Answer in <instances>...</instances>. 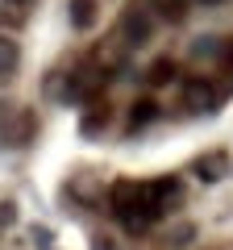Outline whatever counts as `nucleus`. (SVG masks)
<instances>
[{"label": "nucleus", "instance_id": "obj_9", "mask_svg": "<svg viewBox=\"0 0 233 250\" xmlns=\"http://www.w3.org/2000/svg\"><path fill=\"white\" fill-rule=\"evenodd\" d=\"M92 21H96V0H71V25L92 29Z\"/></svg>", "mask_w": 233, "mask_h": 250}, {"label": "nucleus", "instance_id": "obj_8", "mask_svg": "<svg viewBox=\"0 0 233 250\" xmlns=\"http://www.w3.org/2000/svg\"><path fill=\"white\" fill-rule=\"evenodd\" d=\"M162 242H167V250H188L192 242H196V225H192V221H179V225H171V229L162 233Z\"/></svg>", "mask_w": 233, "mask_h": 250}, {"label": "nucleus", "instance_id": "obj_15", "mask_svg": "<svg viewBox=\"0 0 233 250\" xmlns=\"http://www.w3.org/2000/svg\"><path fill=\"white\" fill-rule=\"evenodd\" d=\"M229 71H233V46H229Z\"/></svg>", "mask_w": 233, "mask_h": 250}, {"label": "nucleus", "instance_id": "obj_10", "mask_svg": "<svg viewBox=\"0 0 233 250\" xmlns=\"http://www.w3.org/2000/svg\"><path fill=\"white\" fill-rule=\"evenodd\" d=\"M188 108L192 113L213 108V88H208V83H188Z\"/></svg>", "mask_w": 233, "mask_h": 250}, {"label": "nucleus", "instance_id": "obj_12", "mask_svg": "<svg viewBox=\"0 0 233 250\" xmlns=\"http://www.w3.org/2000/svg\"><path fill=\"white\" fill-rule=\"evenodd\" d=\"M175 71H179V67H175L171 59H158V62L150 67V83H167V80H175Z\"/></svg>", "mask_w": 233, "mask_h": 250}, {"label": "nucleus", "instance_id": "obj_16", "mask_svg": "<svg viewBox=\"0 0 233 250\" xmlns=\"http://www.w3.org/2000/svg\"><path fill=\"white\" fill-rule=\"evenodd\" d=\"M204 4H216V0H204Z\"/></svg>", "mask_w": 233, "mask_h": 250}, {"label": "nucleus", "instance_id": "obj_4", "mask_svg": "<svg viewBox=\"0 0 233 250\" xmlns=\"http://www.w3.org/2000/svg\"><path fill=\"white\" fill-rule=\"evenodd\" d=\"M146 196H150V205L158 208V217L183 205V192H179L175 179H150V184H146Z\"/></svg>", "mask_w": 233, "mask_h": 250}, {"label": "nucleus", "instance_id": "obj_2", "mask_svg": "<svg viewBox=\"0 0 233 250\" xmlns=\"http://www.w3.org/2000/svg\"><path fill=\"white\" fill-rule=\"evenodd\" d=\"M100 83H104L100 62H79V67L67 75V92H63V96H67V100H83V96H92Z\"/></svg>", "mask_w": 233, "mask_h": 250}, {"label": "nucleus", "instance_id": "obj_14", "mask_svg": "<svg viewBox=\"0 0 233 250\" xmlns=\"http://www.w3.org/2000/svg\"><path fill=\"white\" fill-rule=\"evenodd\" d=\"M150 117H154V104H150V100H142V104H137L134 113H129V125H134V129H137V125H146V121H150Z\"/></svg>", "mask_w": 233, "mask_h": 250}, {"label": "nucleus", "instance_id": "obj_1", "mask_svg": "<svg viewBox=\"0 0 233 250\" xmlns=\"http://www.w3.org/2000/svg\"><path fill=\"white\" fill-rule=\"evenodd\" d=\"M113 213L129 233H146L158 221V208L146 196V184H116L113 188Z\"/></svg>", "mask_w": 233, "mask_h": 250}, {"label": "nucleus", "instance_id": "obj_5", "mask_svg": "<svg viewBox=\"0 0 233 250\" xmlns=\"http://www.w3.org/2000/svg\"><path fill=\"white\" fill-rule=\"evenodd\" d=\"M34 13V0H0V25L9 29H21Z\"/></svg>", "mask_w": 233, "mask_h": 250}, {"label": "nucleus", "instance_id": "obj_11", "mask_svg": "<svg viewBox=\"0 0 233 250\" xmlns=\"http://www.w3.org/2000/svg\"><path fill=\"white\" fill-rule=\"evenodd\" d=\"M188 4H192V0H154V9H158L167 21H179L183 13H188Z\"/></svg>", "mask_w": 233, "mask_h": 250}, {"label": "nucleus", "instance_id": "obj_6", "mask_svg": "<svg viewBox=\"0 0 233 250\" xmlns=\"http://www.w3.org/2000/svg\"><path fill=\"white\" fill-rule=\"evenodd\" d=\"M21 67V46L13 42L9 34H0V83H9Z\"/></svg>", "mask_w": 233, "mask_h": 250}, {"label": "nucleus", "instance_id": "obj_7", "mask_svg": "<svg viewBox=\"0 0 233 250\" xmlns=\"http://www.w3.org/2000/svg\"><path fill=\"white\" fill-rule=\"evenodd\" d=\"M196 175L204 179V184H221V179L229 175V159H225L221 150H213V154H204V159L196 163Z\"/></svg>", "mask_w": 233, "mask_h": 250}, {"label": "nucleus", "instance_id": "obj_13", "mask_svg": "<svg viewBox=\"0 0 233 250\" xmlns=\"http://www.w3.org/2000/svg\"><path fill=\"white\" fill-rule=\"evenodd\" d=\"M104 117H108V108H104V104L88 108V113H83V134H96V125H104Z\"/></svg>", "mask_w": 233, "mask_h": 250}, {"label": "nucleus", "instance_id": "obj_3", "mask_svg": "<svg viewBox=\"0 0 233 250\" xmlns=\"http://www.w3.org/2000/svg\"><path fill=\"white\" fill-rule=\"evenodd\" d=\"M150 38H154V21L146 17V13H125V17H121V42H125L129 50L146 46Z\"/></svg>", "mask_w": 233, "mask_h": 250}]
</instances>
